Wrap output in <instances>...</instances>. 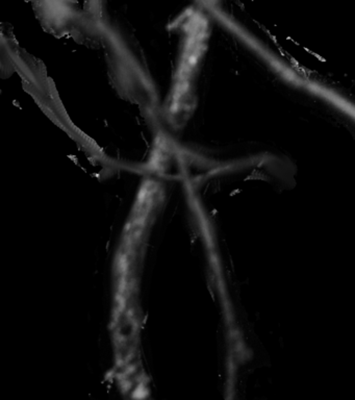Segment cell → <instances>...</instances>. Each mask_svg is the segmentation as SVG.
<instances>
[{"mask_svg": "<svg viewBox=\"0 0 355 400\" xmlns=\"http://www.w3.org/2000/svg\"><path fill=\"white\" fill-rule=\"evenodd\" d=\"M7 49L26 91L91 153L134 169L163 162L155 108L95 23L45 21L25 42L8 38Z\"/></svg>", "mask_w": 355, "mask_h": 400, "instance_id": "1", "label": "cell"}]
</instances>
